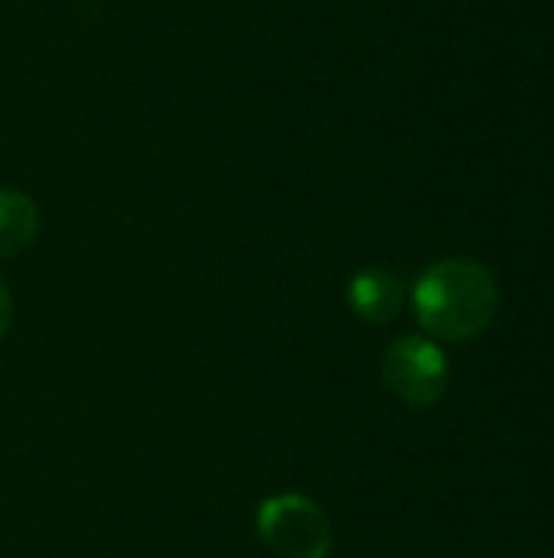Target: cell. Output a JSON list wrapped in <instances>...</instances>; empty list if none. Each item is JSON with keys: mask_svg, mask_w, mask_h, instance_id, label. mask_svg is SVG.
Instances as JSON below:
<instances>
[{"mask_svg": "<svg viewBox=\"0 0 554 558\" xmlns=\"http://www.w3.org/2000/svg\"><path fill=\"white\" fill-rule=\"evenodd\" d=\"M258 536L278 558H327L333 530L320 504L304 494H278L258 507Z\"/></svg>", "mask_w": 554, "mask_h": 558, "instance_id": "obj_2", "label": "cell"}, {"mask_svg": "<svg viewBox=\"0 0 554 558\" xmlns=\"http://www.w3.org/2000/svg\"><path fill=\"white\" fill-rule=\"evenodd\" d=\"M349 307L369 324H389L405 307V284L389 268H362L346 288Z\"/></svg>", "mask_w": 554, "mask_h": 558, "instance_id": "obj_4", "label": "cell"}, {"mask_svg": "<svg viewBox=\"0 0 554 558\" xmlns=\"http://www.w3.org/2000/svg\"><path fill=\"white\" fill-rule=\"evenodd\" d=\"M39 232L36 203L20 190H0V262L33 245Z\"/></svg>", "mask_w": 554, "mask_h": 558, "instance_id": "obj_5", "label": "cell"}, {"mask_svg": "<svg viewBox=\"0 0 554 558\" xmlns=\"http://www.w3.org/2000/svg\"><path fill=\"white\" fill-rule=\"evenodd\" d=\"M411 301L428 333L457 343L490 330L500 307V284L473 258H444L418 278Z\"/></svg>", "mask_w": 554, "mask_h": 558, "instance_id": "obj_1", "label": "cell"}, {"mask_svg": "<svg viewBox=\"0 0 554 558\" xmlns=\"http://www.w3.org/2000/svg\"><path fill=\"white\" fill-rule=\"evenodd\" d=\"M10 320H13V301H10L7 284L0 281V340H3V337H7V330H10Z\"/></svg>", "mask_w": 554, "mask_h": 558, "instance_id": "obj_6", "label": "cell"}, {"mask_svg": "<svg viewBox=\"0 0 554 558\" xmlns=\"http://www.w3.org/2000/svg\"><path fill=\"white\" fill-rule=\"evenodd\" d=\"M385 386L411 409H431L441 402L451 383V363L444 350L418 333L398 337L382 360Z\"/></svg>", "mask_w": 554, "mask_h": 558, "instance_id": "obj_3", "label": "cell"}]
</instances>
